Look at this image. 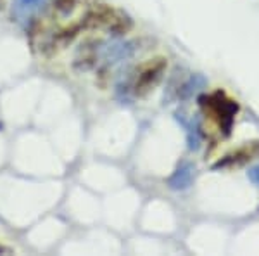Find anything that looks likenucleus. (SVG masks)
<instances>
[{
  "label": "nucleus",
  "mask_w": 259,
  "mask_h": 256,
  "mask_svg": "<svg viewBox=\"0 0 259 256\" xmlns=\"http://www.w3.org/2000/svg\"><path fill=\"white\" fill-rule=\"evenodd\" d=\"M187 140H189L190 151H197L202 145V128L195 120H192L190 125H187Z\"/></svg>",
  "instance_id": "423d86ee"
},
{
  "label": "nucleus",
  "mask_w": 259,
  "mask_h": 256,
  "mask_svg": "<svg viewBox=\"0 0 259 256\" xmlns=\"http://www.w3.org/2000/svg\"><path fill=\"white\" fill-rule=\"evenodd\" d=\"M2 251H7V249H6V247H2V246H0V253H2Z\"/></svg>",
  "instance_id": "f8f14e48"
},
{
  "label": "nucleus",
  "mask_w": 259,
  "mask_h": 256,
  "mask_svg": "<svg viewBox=\"0 0 259 256\" xmlns=\"http://www.w3.org/2000/svg\"><path fill=\"white\" fill-rule=\"evenodd\" d=\"M132 45L133 44H130V42H126V44L111 45V47L107 49V52H106L107 59H114V61L126 59V57H130L133 54V50H135V47H132Z\"/></svg>",
  "instance_id": "0eeeda50"
},
{
  "label": "nucleus",
  "mask_w": 259,
  "mask_h": 256,
  "mask_svg": "<svg viewBox=\"0 0 259 256\" xmlns=\"http://www.w3.org/2000/svg\"><path fill=\"white\" fill-rule=\"evenodd\" d=\"M83 28H106L112 35H124L132 30L133 21L124 12L116 11L106 4H99L83 18Z\"/></svg>",
  "instance_id": "f03ea898"
},
{
  "label": "nucleus",
  "mask_w": 259,
  "mask_h": 256,
  "mask_svg": "<svg viewBox=\"0 0 259 256\" xmlns=\"http://www.w3.org/2000/svg\"><path fill=\"white\" fill-rule=\"evenodd\" d=\"M74 4H76V0H56L54 6L59 12H69L74 7Z\"/></svg>",
  "instance_id": "1a4fd4ad"
},
{
  "label": "nucleus",
  "mask_w": 259,
  "mask_h": 256,
  "mask_svg": "<svg viewBox=\"0 0 259 256\" xmlns=\"http://www.w3.org/2000/svg\"><path fill=\"white\" fill-rule=\"evenodd\" d=\"M259 158V140H250L245 142L244 145L237 148L232 153L225 154L223 158L212 165L214 170H228V168H239L247 165L249 161Z\"/></svg>",
  "instance_id": "20e7f679"
},
{
  "label": "nucleus",
  "mask_w": 259,
  "mask_h": 256,
  "mask_svg": "<svg viewBox=\"0 0 259 256\" xmlns=\"http://www.w3.org/2000/svg\"><path fill=\"white\" fill-rule=\"evenodd\" d=\"M195 177V166L189 161H183L177 170L173 171V175L168 178V187L173 191H187Z\"/></svg>",
  "instance_id": "39448f33"
},
{
  "label": "nucleus",
  "mask_w": 259,
  "mask_h": 256,
  "mask_svg": "<svg viewBox=\"0 0 259 256\" xmlns=\"http://www.w3.org/2000/svg\"><path fill=\"white\" fill-rule=\"evenodd\" d=\"M199 106L206 116L216 121L220 127L221 133L228 137L232 133L233 123H235V116L239 113V102L228 97L223 90H216L212 94H204L199 97Z\"/></svg>",
  "instance_id": "f257e3e1"
},
{
  "label": "nucleus",
  "mask_w": 259,
  "mask_h": 256,
  "mask_svg": "<svg viewBox=\"0 0 259 256\" xmlns=\"http://www.w3.org/2000/svg\"><path fill=\"white\" fill-rule=\"evenodd\" d=\"M247 177H249L250 182L254 184V186H257V187H259V165L250 168V170L247 171Z\"/></svg>",
  "instance_id": "9b49d317"
},
{
  "label": "nucleus",
  "mask_w": 259,
  "mask_h": 256,
  "mask_svg": "<svg viewBox=\"0 0 259 256\" xmlns=\"http://www.w3.org/2000/svg\"><path fill=\"white\" fill-rule=\"evenodd\" d=\"M45 0H19V6L23 7L24 11H31V9H36L44 4Z\"/></svg>",
  "instance_id": "9d476101"
},
{
  "label": "nucleus",
  "mask_w": 259,
  "mask_h": 256,
  "mask_svg": "<svg viewBox=\"0 0 259 256\" xmlns=\"http://www.w3.org/2000/svg\"><path fill=\"white\" fill-rule=\"evenodd\" d=\"M166 66H168V61L164 57H156V59H150L145 64L140 66L139 73H137L135 78V94L139 97H145L154 87L159 83V80L162 78V73L166 71Z\"/></svg>",
  "instance_id": "7ed1b4c3"
},
{
  "label": "nucleus",
  "mask_w": 259,
  "mask_h": 256,
  "mask_svg": "<svg viewBox=\"0 0 259 256\" xmlns=\"http://www.w3.org/2000/svg\"><path fill=\"white\" fill-rule=\"evenodd\" d=\"M204 85H206V80L200 77V75H194V77H192L189 82L183 83L182 89L178 90V95L182 99H189L190 95L199 89V87H204Z\"/></svg>",
  "instance_id": "6e6552de"
}]
</instances>
